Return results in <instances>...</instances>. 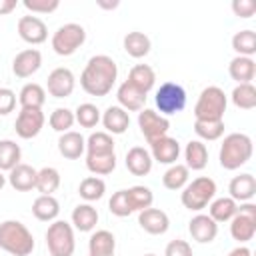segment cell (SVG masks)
I'll use <instances>...</instances> for the list:
<instances>
[{
	"instance_id": "obj_33",
	"label": "cell",
	"mask_w": 256,
	"mask_h": 256,
	"mask_svg": "<svg viewBox=\"0 0 256 256\" xmlns=\"http://www.w3.org/2000/svg\"><path fill=\"white\" fill-rule=\"evenodd\" d=\"M86 168L94 176H108L116 168V152L110 154H86Z\"/></svg>"
},
{
	"instance_id": "obj_55",
	"label": "cell",
	"mask_w": 256,
	"mask_h": 256,
	"mask_svg": "<svg viewBox=\"0 0 256 256\" xmlns=\"http://www.w3.org/2000/svg\"><path fill=\"white\" fill-rule=\"evenodd\" d=\"M88 256H90V254H88ZM112 256H116V254H112Z\"/></svg>"
},
{
	"instance_id": "obj_3",
	"label": "cell",
	"mask_w": 256,
	"mask_h": 256,
	"mask_svg": "<svg viewBox=\"0 0 256 256\" xmlns=\"http://www.w3.org/2000/svg\"><path fill=\"white\" fill-rule=\"evenodd\" d=\"M36 242L32 232L20 220L0 222V248L12 256H30Z\"/></svg>"
},
{
	"instance_id": "obj_45",
	"label": "cell",
	"mask_w": 256,
	"mask_h": 256,
	"mask_svg": "<svg viewBox=\"0 0 256 256\" xmlns=\"http://www.w3.org/2000/svg\"><path fill=\"white\" fill-rule=\"evenodd\" d=\"M108 210H110L114 216H118V218H126V216L132 214V206H130V202H128L126 190H118V192L112 194V198L108 200Z\"/></svg>"
},
{
	"instance_id": "obj_16",
	"label": "cell",
	"mask_w": 256,
	"mask_h": 256,
	"mask_svg": "<svg viewBox=\"0 0 256 256\" xmlns=\"http://www.w3.org/2000/svg\"><path fill=\"white\" fill-rule=\"evenodd\" d=\"M138 224L144 232L152 234V236H160V234H166L168 228H170V218L164 210L160 208H146L142 212H138Z\"/></svg>"
},
{
	"instance_id": "obj_14",
	"label": "cell",
	"mask_w": 256,
	"mask_h": 256,
	"mask_svg": "<svg viewBox=\"0 0 256 256\" xmlns=\"http://www.w3.org/2000/svg\"><path fill=\"white\" fill-rule=\"evenodd\" d=\"M150 156L154 162L158 164H166V166H172L176 164L178 156H180V142L172 136H162L158 140H152L150 142Z\"/></svg>"
},
{
	"instance_id": "obj_8",
	"label": "cell",
	"mask_w": 256,
	"mask_h": 256,
	"mask_svg": "<svg viewBox=\"0 0 256 256\" xmlns=\"http://www.w3.org/2000/svg\"><path fill=\"white\" fill-rule=\"evenodd\" d=\"M186 90L178 82H164L154 94V104L158 108V114L172 116L186 108Z\"/></svg>"
},
{
	"instance_id": "obj_18",
	"label": "cell",
	"mask_w": 256,
	"mask_h": 256,
	"mask_svg": "<svg viewBox=\"0 0 256 256\" xmlns=\"http://www.w3.org/2000/svg\"><path fill=\"white\" fill-rule=\"evenodd\" d=\"M36 176H38L36 168H32L30 164L20 162L18 166H14L8 172L6 180L16 192H30V190H36Z\"/></svg>"
},
{
	"instance_id": "obj_42",
	"label": "cell",
	"mask_w": 256,
	"mask_h": 256,
	"mask_svg": "<svg viewBox=\"0 0 256 256\" xmlns=\"http://www.w3.org/2000/svg\"><path fill=\"white\" fill-rule=\"evenodd\" d=\"M114 152V138L108 132H92L86 138V154H110Z\"/></svg>"
},
{
	"instance_id": "obj_46",
	"label": "cell",
	"mask_w": 256,
	"mask_h": 256,
	"mask_svg": "<svg viewBox=\"0 0 256 256\" xmlns=\"http://www.w3.org/2000/svg\"><path fill=\"white\" fill-rule=\"evenodd\" d=\"M22 6L28 12H32V16H34V14H50V12L58 10L60 2L58 0H24Z\"/></svg>"
},
{
	"instance_id": "obj_17",
	"label": "cell",
	"mask_w": 256,
	"mask_h": 256,
	"mask_svg": "<svg viewBox=\"0 0 256 256\" xmlns=\"http://www.w3.org/2000/svg\"><path fill=\"white\" fill-rule=\"evenodd\" d=\"M188 232L198 244H210L218 236V224L208 214H196L188 222Z\"/></svg>"
},
{
	"instance_id": "obj_29",
	"label": "cell",
	"mask_w": 256,
	"mask_h": 256,
	"mask_svg": "<svg viewBox=\"0 0 256 256\" xmlns=\"http://www.w3.org/2000/svg\"><path fill=\"white\" fill-rule=\"evenodd\" d=\"M32 214L40 222H54L60 214V202L54 196H44L40 194L32 202Z\"/></svg>"
},
{
	"instance_id": "obj_28",
	"label": "cell",
	"mask_w": 256,
	"mask_h": 256,
	"mask_svg": "<svg viewBox=\"0 0 256 256\" xmlns=\"http://www.w3.org/2000/svg\"><path fill=\"white\" fill-rule=\"evenodd\" d=\"M184 160L188 170H204L208 164V148L202 140H190L184 148Z\"/></svg>"
},
{
	"instance_id": "obj_53",
	"label": "cell",
	"mask_w": 256,
	"mask_h": 256,
	"mask_svg": "<svg viewBox=\"0 0 256 256\" xmlns=\"http://www.w3.org/2000/svg\"><path fill=\"white\" fill-rule=\"evenodd\" d=\"M6 182H8V180H6V176H4V172H0V190H2L4 186H6Z\"/></svg>"
},
{
	"instance_id": "obj_7",
	"label": "cell",
	"mask_w": 256,
	"mask_h": 256,
	"mask_svg": "<svg viewBox=\"0 0 256 256\" xmlns=\"http://www.w3.org/2000/svg\"><path fill=\"white\" fill-rule=\"evenodd\" d=\"M84 42H86V30L76 22L58 26V30L52 34V40H50L52 50L58 56H72Z\"/></svg>"
},
{
	"instance_id": "obj_6",
	"label": "cell",
	"mask_w": 256,
	"mask_h": 256,
	"mask_svg": "<svg viewBox=\"0 0 256 256\" xmlns=\"http://www.w3.org/2000/svg\"><path fill=\"white\" fill-rule=\"evenodd\" d=\"M46 248L50 256H72L76 250V238H74L72 224L66 220L50 222L46 230Z\"/></svg>"
},
{
	"instance_id": "obj_5",
	"label": "cell",
	"mask_w": 256,
	"mask_h": 256,
	"mask_svg": "<svg viewBox=\"0 0 256 256\" xmlns=\"http://www.w3.org/2000/svg\"><path fill=\"white\" fill-rule=\"evenodd\" d=\"M228 106V96L220 86H206L196 104H194V120H224V112Z\"/></svg>"
},
{
	"instance_id": "obj_11",
	"label": "cell",
	"mask_w": 256,
	"mask_h": 256,
	"mask_svg": "<svg viewBox=\"0 0 256 256\" xmlns=\"http://www.w3.org/2000/svg\"><path fill=\"white\" fill-rule=\"evenodd\" d=\"M44 122H46V118H44L42 110H38V108H20V112L16 116V122H14V130L22 140H30V138H36L42 132Z\"/></svg>"
},
{
	"instance_id": "obj_40",
	"label": "cell",
	"mask_w": 256,
	"mask_h": 256,
	"mask_svg": "<svg viewBox=\"0 0 256 256\" xmlns=\"http://www.w3.org/2000/svg\"><path fill=\"white\" fill-rule=\"evenodd\" d=\"M194 132L198 140H220L224 136V120H194Z\"/></svg>"
},
{
	"instance_id": "obj_23",
	"label": "cell",
	"mask_w": 256,
	"mask_h": 256,
	"mask_svg": "<svg viewBox=\"0 0 256 256\" xmlns=\"http://www.w3.org/2000/svg\"><path fill=\"white\" fill-rule=\"evenodd\" d=\"M124 162H126L128 172L134 174V176H146V174H150L152 164H154L150 152H148L146 148H142V146L130 148V150L126 152V160H124Z\"/></svg>"
},
{
	"instance_id": "obj_52",
	"label": "cell",
	"mask_w": 256,
	"mask_h": 256,
	"mask_svg": "<svg viewBox=\"0 0 256 256\" xmlns=\"http://www.w3.org/2000/svg\"><path fill=\"white\" fill-rule=\"evenodd\" d=\"M100 8H104V10H114V8H118L120 6V2L118 0H112V2H106V0H98L96 2Z\"/></svg>"
},
{
	"instance_id": "obj_37",
	"label": "cell",
	"mask_w": 256,
	"mask_h": 256,
	"mask_svg": "<svg viewBox=\"0 0 256 256\" xmlns=\"http://www.w3.org/2000/svg\"><path fill=\"white\" fill-rule=\"evenodd\" d=\"M232 50L236 52V56L252 58L256 54V32L250 28L236 32L232 36Z\"/></svg>"
},
{
	"instance_id": "obj_1",
	"label": "cell",
	"mask_w": 256,
	"mask_h": 256,
	"mask_svg": "<svg viewBox=\"0 0 256 256\" xmlns=\"http://www.w3.org/2000/svg\"><path fill=\"white\" fill-rule=\"evenodd\" d=\"M116 78H118L116 62L106 54H96L86 62L80 74V86L86 94L102 98L114 88Z\"/></svg>"
},
{
	"instance_id": "obj_48",
	"label": "cell",
	"mask_w": 256,
	"mask_h": 256,
	"mask_svg": "<svg viewBox=\"0 0 256 256\" xmlns=\"http://www.w3.org/2000/svg\"><path fill=\"white\" fill-rule=\"evenodd\" d=\"M16 108V92L0 86V116L10 114Z\"/></svg>"
},
{
	"instance_id": "obj_43",
	"label": "cell",
	"mask_w": 256,
	"mask_h": 256,
	"mask_svg": "<svg viewBox=\"0 0 256 256\" xmlns=\"http://www.w3.org/2000/svg\"><path fill=\"white\" fill-rule=\"evenodd\" d=\"M102 118V112L98 110L96 104L92 102H84L74 110V120L82 126V128H94Z\"/></svg>"
},
{
	"instance_id": "obj_26",
	"label": "cell",
	"mask_w": 256,
	"mask_h": 256,
	"mask_svg": "<svg viewBox=\"0 0 256 256\" xmlns=\"http://www.w3.org/2000/svg\"><path fill=\"white\" fill-rule=\"evenodd\" d=\"M72 228L74 230H80V232H92L98 224V210L90 204V202H84V204H78L74 210H72Z\"/></svg>"
},
{
	"instance_id": "obj_39",
	"label": "cell",
	"mask_w": 256,
	"mask_h": 256,
	"mask_svg": "<svg viewBox=\"0 0 256 256\" xmlns=\"http://www.w3.org/2000/svg\"><path fill=\"white\" fill-rule=\"evenodd\" d=\"M230 100L236 108L240 110H252L256 108V88L254 84H236L232 94H230Z\"/></svg>"
},
{
	"instance_id": "obj_35",
	"label": "cell",
	"mask_w": 256,
	"mask_h": 256,
	"mask_svg": "<svg viewBox=\"0 0 256 256\" xmlns=\"http://www.w3.org/2000/svg\"><path fill=\"white\" fill-rule=\"evenodd\" d=\"M58 188H60V172L54 166L40 168L36 176V190L44 196H54Z\"/></svg>"
},
{
	"instance_id": "obj_41",
	"label": "cell",
	"mask_w": 256,
	"mask_h": 256,
	"mask_svg": "<svg viewBox=\"0 0 256 256\" xmlns=\"http://www.w3.org/2000/svg\"><path fill=\"white\" fill-rule=\"evenodd\" d=\"M126 194H128V202H130V206H132V212H142V210L150 208L152 202H154L152 190H150L148 186H142V184L130 186V188L126 190Z\"/></svg>"
},
{
	"instance_id": "obj_36",
	"label": "cell",
	"mask_w": 256,
	"mask_h": 256,
	"mask_svg": "<svg viewBox=\"0 0 256 256\" xmlns=\"http://www.w3.org/2000/svg\"><path fill=\"white\" fill-rule=\"evenodd\" d=\"M190 182V170L184 166V164H172V166H168V170L164 172V176H162V184H164V188H168V190H182L186 184Z\"/></svg>"
},
{
	"instance_id": "obj_20",
	"label": "cell",
	"mask_w": 256,
	"mask_h": 256,
	"mask_svg": "<svg viewBox=\"0 0 256 256\" xmlns=\"http://www.w3.org/2000/svg\"><path fill=\"white\" fill-rule=\"evenodd\" d=\"M146 96H148V94H144V92H140L138 88H134L128 80H124V82L118 86V90H116L118 106L124 108L128 114H130V112H140V110L144 108V104H146Z\"/></svg>"
},
{
	"instance_id": "obj_49",
	"label": "cell",
	"mask_w": 256,
	"mask_h": 256,
	"mask_svg": "<svg viewBox=\"0 0 256 256\" xmlns=\"http://www.w3.org/2000/svg\"><path fill=\"white\" fill-rule=\"evenodd\" d=\"M232 12L238 18H252L256 12V2L254 0H234L232 2Z\"/></svg>"
},
{
	"instance_id": "obj_50",
	"label": "cell",
	"mask_w": 256,
	"mask_h": 256,
	"mask_svg": "<svg viewBox=\"0 0 256 256\" xmlns=\"http://www.w3.org/2000/svg\"><path fill=\"white\" fill-rule=\"evenodd\" d=\"M16 6H18L16 0H0V16L10 14L12 10H16Z\"/></svg>"
},
{
	"instance_id": "obj_44",
	"label": "cell",
	"mask_w": 256,
	"mask_h": 256,
	"mask_svg": "<svg viewBox=\"0 0 256 256\" xmlns=\"http://www.w3.org/2000/svg\"><path fill=\"white\" fill-rule=\"evenodd\" d=\"M74 122H76L74 120V112L70 108H54L52 114H50V118H48L50 128L54 132H60V134L68 132L74 126Z\"/></svg>"
},
{
	"instance_id": "obj_51",
	"label": "cell",
	"mask_w": 256,
	"mask_h": 256,
	"mask_svg": "<svg viewBox=\"0 0 256 256\" xmlns=\"http://www.w3.org/2000/svg\"><path fill=\"white\" fill-rule=\"evenodd\" d=\"M228 256H252V250L248 246H244V244H238L236 248H232L228 252Z\"/></svg>"
},
{
	"instance_id": "obj_4",
	"label": "cell",
	"mask_w": 256,
	"mask_h": 256,
	"mask_svg": "<svg viewBox=\"0 0 256 256\" xmlns=\"http://www.w3.org/2000/svg\"><path fill=\"white\" fill-rule=\"evenodd\" d=\"M214 196H216V182L208 176H198L182 188L180 202L184 208L192 212H200L214 200Z\"/></svg>"
},
{
	"instance_id": "obj_54",
	"label": "cell",
	"mask_w": 256,
	"mask_h": 256,
	"mask_svg": "<svg viewBox=\"0 0 256 256\" xmlns=\"http://www.w3.org/2000/svg\"><path fill=\"white\" fill-rule=\"evenodd\" d=\"M144 256H158V254H152V252H150V254H144Z\"/></svg>"
},
{
	"instance_id": "obj_47",
	"label": "cell",
	"mask_w": 256,
	"mask_h": 256,
	"mask_svg": "<svg viewBox=\"0 0 256 256\" xmlns=\"http://www.w3.org/2000/svg\"><path fill=\"white\" fill-rule=\"evenodd\" d=\"M164 256H194V252H192V246H190L188 240L176 238V240H170L166 244Z\"/></svg>"
},
{
	"instance_id": "obj_9",
	"label": "cell",
	"mask_w": 256,
	"mask_h": 256,
	"mask_svg": "<svg viewBox=\"0 0 256 256\" xmlns=\"http://www.w3.org/2000/svg\"><path fill=\"white\" fill-rule=\"evenodd\" d=\"M256 234V204L242 202L238 204L236 214L230 220V236L238 244H246Z\"/></svg>"
},
{
	"instance_id": "obj_27",
	"label": "cell",
	"mask_w": 256,
	"mask_h": 256,
	"mask_svg": "<svg viewBox=\"0 0 256 256\" xmlns=\"http://www.w3.org/2000/svg\"><path fill=\"white\" fill-rule=\"evenodd\" d=\"M126 80H128L134 88H138L140 92L148 94V92L154 88V84H156V72H154V68L148 66V64H136V66L130 68Z\"/></svg>"
},
{
	"instance_id": "obj_13",
	"label": "cell",
	"mask_w": 256,
	"mask_h": 256,
	"mask_svg": "<svg viewBox=\"0 0 256 256\" xmlns=\"http://www.w3.org/2000/svg\"><path fill=\"white\" fill-rule=\"evenodd\" d=\"M16 30H18V36L24 42L32 44V46H38V44L46 42V38H48L46 22L42 18H38V16H32V14L22 16L18 20V24H16Z\"/></svg>"
},
{
	"instance_id": "obj_12",
	"label": "cell",
	"mask_w": 256,
	"mask_h": 256,
	"mask_svg": "<svg viewBox=\"0 0 256 256\" xmlns=\"http://www.w3.org/2000/svg\"><path fill=\"white\" fill-rule=\"evenodd\" d=\"M74 86H76L74 72L70 68H66V66H58L48 74L46 92L52 98H68L74 92Z\"/></svg>"
},
{
	"instance_id": "obj_24",
	"label": "cell",
	"mask_w": 256,
	"mask_h": 256,
	"mask_svg": "<svg viewBox=\"0 0 256 256\" xmlns=\"http://www.w3.org/2000/svg\"><path fill=\"white\" fill-rule=\"evenodd\" d=\"M90 256H112L116 254V238L110 230H96L88 238Z\"/></svg>"
},
{
	"instance_id": "obj_34",
	"label": "cell",
	"mask_w": 256,
	"mask_h": 256,
	"mask_svg": "<svg viewBox=\"0 0 256 256\" xmlns=\"http://www.w3.org/2000/svg\"><path fill=\"white\" fill-rule=\"evenodd\" d=\"M22 160L20 144H16L10 138L0 140V172H10L14 166H18Z\"/></svg>"
},
{
	"instance_id": "obj_31",
	"label": "cell",
	"mask_w": 256,
	"mask_h": 256,
	"mask_svg": "<svg viewBox=\"0 0 256 256\" xmlns=\"http://www.w3.org/2000/svg\"><path fill=\"white\" fill-rule=\"evenodd\" d=\"M236 210H238V202H234L230 196L214 198V200L208 204V216H210L216 224L230 222L232 216L236 214Z\"/></svg>"
},
{
	"instance_id": "obj_25",
	"label": "cell",
	"mask_w": 256,
	"mask_h": 256,
	"mask_svg": "<svg viewBox=\"0 0 256 256\" xmlns=\"http://www.w3.org/2000/svg\"><path fill=\"white\" fill-rule=\"evenodd\" d=\"M228 74L238 84H250L254 80V76H256V62H254V58L234 56L230 60V64H228Z\"/></svg>"
},
{
	"instance_id": "obj_19",
	"label": "cell",
	"mask_w": 256,
	"mask_h": 256,
	"mask_svg": "<svg viewBox=\"0 0 256 256\" xmlns=\"http://www.w3.org/2000/svg\"><path fill=\"white\" fill-rule=\"evenodd\" d=\"M228 192H230V198L238 204L242 202H252V198L256 196V178L248 172L244 174H238L230 180L228 184Z\"/></svg>"
},
{
	"instance_id": "obj_21",
	"label": "cell",
	"mask_w": 256,
	"mask_h": 256,
	"mask_svg": "<svg viewBox=\"0 0 256 256\" xmlns=\"http://www.w3.org/2000/svg\"><path fill=\"white\" fill-rule=\"evenodd\" d=\"M102 126L106 128L104 132H108L110 136H118V134H124L130 126V114L120 108L118 104L116 106H108L104 112H102V118H100Z\"/></svg>"
},
{
	"instance_id": "obj_32",
	"label": "cell",
	"mask_w": 256,
	"mask_h": 256,
	"mask_svg": "<svg viewBox=\"0 0 256 256\" xmlns=\"http://www.w3.org/2000/svg\"><path fill=\"white\" fill-rule=\"evenodd\" d=\"M46 102V88L36 84V82H28L22 86L20 94H18V104L20 108H38L42 110Z\"/></svg>"
},
{
	"instance_id": "obj_10",
	"label": "cell",
	"mask_w": 256,
	"mask_h": 256,
	"mask_svg": "<svg viewBox=\"0 0 256 256\" xmlns=\"http://www.w3.org/2000/svg\"><path fill=\"white\" fill-rule=\"evenodd\" d=\"M138 128L142 132V136L148 140V144L152 140H158L162 136L168 134L170 130V120L162 114H158L152 108H142L138 112Z\"/></svg>"
},
{
	"instance_id": "obj_30",
	"label": "cell",
	"mask_w": 256,
	"mask_h": 256,
	"mask_svg": "<svg viewBox=\"0 0 256 256\" xmlns=\"http://www.w3.org/2000/svg\"><path fill=\"white\" fill-rule=\"evenodd\" d=\"M122 44H124L126 54L132 56V58H144V56L150 54V48H152L150 38H148L144 32H138V30L128 32V34L124 36Z\"/></svg>"
},
{
	"instance_id": "obj_15",
	"label": "cell",
	"mask_w": 256,
	"mask_h": 256,
	"mask_svg": "<svg viewBox=\"0 0 256 256\" xmlns=\"http://www.w3.org/2000/svg\"><path fill=\"white\" fill-rule=\"evenodd\" d=\"M42 66V54L38 48H26L18 52L12 60V72L16 78H30Z\"/></svg>"
},
{
	"instance_id": "obj_22",
	"label": "cell",
	"mask_w": 256,
	"mask_h": 256,
	"mask_svg": "<svg viewBox=\"0 0 256 256\" xmlns=\"http://www.w3.org/2000/svg\"><path fill=\"white\" fill-rule=\"evenodd\" d=\"M58 152L68 160H78L86 152V138L76 130H68L58 138Z\"/></svg>"
},
{
	"instance_id": "obj_2",
	"label": "cell",
	"mask_w": 256,
	"mask_h": 256,
	"mask_svg": "<svg viewBox=\"0 0 256 256\" xmlns=\"http://www.w3.org/2000/svg\"><path fill=\"white\" fill-rule=\"evenodd\" d=\"M252 154H254L252 138L244 132H230L224 136V140L220 144L218 160L224 170H238L244 164H248Z\"/></svg>"
},
{
	"instance_id": "obj_38",
	"label": "cell",
	"mask_w": 256,
	"mask_h": 256,
	"mask_svg": "<svg viewBox=\"0 0 256 256\" xmlns=\"http://www.w3.org/2000/svg\"><path fill=\"white\" fill-rule=\"evenodd\" d=\"M104 192H106V182L100 176H86L80 182V186H78L80 198L86 200V202H90V204L96 202V200H100L104 196Z\"/></svg>"
}]
</instances>
